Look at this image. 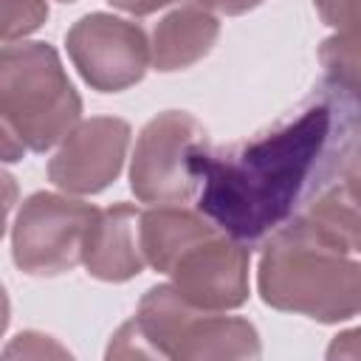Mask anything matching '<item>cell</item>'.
I'll return each instance as SVG.
<instances>
[{"label":"cell","instance_id":"6da1fadb","mask_svg":"<svg viewBox=\"0 0 361 361\" xmlns=\"http://www.w3.org/2000/svg\"><path fill=\"white\" fill-rule=\"evenodd\" d=\"M197 212L243 245H257L324 189L358 180V93L322 79L276 127L197 161Z\"/></svg>","mask_w":361,"mask_h":361},{"label":"cell","instance_id":"7a4b0ae2","mask_svg":"<svg viewBox=\"0 0 361 361\" xmlns=\"http://www.w3.org/2000/svg\"><path fill=\"white\" fill-rule=\"evenodd\" d=\"M358 180L333 183L293 220L265 237L257 288L265 305L322 324L347 322L361 307Z\"/></svg>","mask_w":361,"mask_h":361},{"label":"cell","instance_id":"3957f363","mask_svg":"<svg viewBox=\"0 0 361 361\" xmlns=\"http://www.w3.org/2000/svg\"><path fill=\"white\" fill-rule=\"evenodd\" d=\"M259 336L248 319L220 316L186 302L175 285L149 288L135 316L118 327L107 347V358H257Z\"/></svg>","mask_w":361,"mask_h":361},{"label":"cell","instance_id":"277c9868","mask_svg":"<svg viewBox=\"0 0 361 361\" xmlns=\"http://www.w3.org/2000/svg\"><path fill=\"white\" fill-rule=\"evenodd\" d=\"M82 116V99L48 42L0 48V118L31 152L59 144Z\"/></svg>","mask_w":361,"mask_h":361},{"label":"cell","instance_id":"5b68a950","mask_svg":"<svg viewBox=\"0 0 361 361\" xmlns=\"http://www.w3.org/2000/svg\"><path fill=\"white\" fill-rule=\"evenodd\" d=\"M209 147L203 124L186 110H164L144 124L130 164V189L141 203H186L197 192L195 161Z\"/></svg>","mask_w":361,"mask_h":361},{"label":"cell","instance_id":"8992f818","mask_svg":"<svg viewBox=\"0 0 361 361\" xmlns=\"http://www.w3.org/2000/svg\"><path fill=\"white\" fill-rule=\"evenodd\" d=\"M96 206L34 192L23 200L11 228L14 265L28 276H59L82 262V243Z\"/></svg>","mask_w":361,"mask_h":361},{"label":"cell","instance_id":"52a82bcc","mask_svg":"<svg viewBox=\"0 0 361 361\" xmlns=\"http://www.w3.org/2000/svg\"><path fill=\"white\" fill-rule=\"evenodd\" d=\"M68 56L79 76L99 93L138 85L149 68V42L138 23L93 11L79 17L68 37Z\"/></svg>","mask_w":361,"mask_h":361},{"label":"cell","instance_id":"ba28073f","mask_svg":"<svg viewBox=\"0 0 361 361\" xmlns=\"http://www.w3.org/2000/svg\"><path fill=\"white\" fill-rule=\"evenodd\" d=\"M251 248L220 228L186 245L169 265L175 290L203 310H234L248 302Z\"/></svg>","mask_w":361,"mask_h":361},{"label":"cell","instance_id":"9c48e42d","mask_svg":"<svg viewBox=\"0 0 361 361\" xmlns=\"http://www.w3.org/2000/svg\"><path fill=\"white\" fill-rule=\"evenodd\" d=\"M130 124L116 116L76 121L48 161V178L68 195H96L107 189L127 158Z\"/></svg>","mask_w":361,"mask_h":361},{"label":"cell","instance_id":"30bf717a","mask_svg":"<svg viewBox=\"0 0 361 361\" xmlns=\"http://www.w3.org/2000/svg\"><path fill=\"white\" fill-rule=\"evenodd\" d=\"M138 223L141 212L133 203L96 209L82 243V262L90 276L102 282H127L144 271Z\"/></svg>","mask_w":361,"mask_h":361},{"label":"cell","instance_id":"8fae6325","mask_svg":"<svg viewBox=\"0 0 361 361\" xmlns=\"http://www.w3.org/2000/svg\"><path fill=\"white\" fill-rule=\"evenodd\" d=\"M217 34L220 23L209 8L183 3L158 20L149 42V62L161 73L183 71L212 51Z\"/></svg>","mask_w":361,"mask_h":361},{"label":"cell","instance_id":"7c38bea8","mask_svg":"<svg viewBox=\"0 0 361 361\" xmlns=\"http://www.w3.org/2000/svg\"><path fill=\"white\" fill-rule=\"evenodd\" d=\"M217 226L206 220L200 212L183 209L180 203H164L149 212H141L138 223V240H141V254L144 262L152 265L158 274H166L172 259L200 240L203 234L214 231Z\"/></svg>","mask_w":361,"mask_h":361},{"label":"cell","instance_id":"4fadbf2b","mask_svg":"<svg viewBox=\"0 0 361 361\" xmlns=\"http://www.w3.org/2000/svg\"><path fill=\"white\" fill-rule=\"evenodd\" d=\"M324 82L358 93V31H338L319 48Z\"/></svg>","mask_w":361,"mask_h":361},{"label":"cell","instance_id":"5bb4252c","mask_svg":"<svg viewBox=\"0 0 361 361\" xmlns=\"http://www.w3.org/2000/svg\"><path fill=\"white\" fill-rule=\"evenodd\" d=\"M48 20L45 0H0V42L23 39Z\"/></svg>","mask_w":361,"mask_h":361},{"label":"cell","instance_id":"9a60e30c","mask_svg":"<svg viewBox=\"0 0 361 361\" xmlns=\"http://www.w3.org/2000/svg\"><path fill=\"white\" fill-rule=\"evenodd\" d=\"M319 17L338 31H358V0H313Z\"/></svg>","mask_w":361,"mask_h":361},{"label":"cell","instance_id":"2e32d148","mask_svg":"<svg viewBox=\"0 0 361 361\" xmlns=\"http://www.w3.org/2000/svg\"><path fill=\"white\" fill-rule=\"evenodd\" d=\"M3 355H68L59 344H54L51 336L42 333H20L11 347H6Z\"/></svg>","mask_w":361,"mask_h":361},{"label":"cell","instance_id":"e0dca14e","mask_svg":"<svg viewBox=\"0 0 361 361\" xmlns=\"http://www.w3.org/2000/svg\"><path fill=\"white\" fill-rule=\"evenodd\" d=\"M25 144L17 138V133L0 118V164H14V161H23L25 155Z\"/></svg>","mask_w":361,"mask_h":361},{"label":"cell","instance_id":"ac0fdd59","mask_svg":"<svg viewBox=\"0 0 361 361\" xmlns=\"http://www.w3.org/2000/svg\"><path fill=\"white\" fill-rule=\"evenodd\" d=\"M17 197H20V189H17L14 175H8L6 169H0V240H3V231H6V217L14 209Z\"/></svg>","mask_w":361,"mask_h":361},{"label":"cell","instance_id":"d6986e66","mask_svg":"<svg viewBox=\"0 0 361 361\" xmlns=\"http://www.w3.org/2000/svg\"><path fill=\"white\" fill-rule=\"evenodd\" d=\"M197 6L203 8H212V11H220L226 17H237V14H245L251 8H257L262 0H195Z\"/></svg>","mask_w":361,"mask_h":361},{"label":"cell","instance_id":"ffe728a7","mask_svg":"<svg viewBox=\"0 0 361 361\" xmlns=\"http://www.w3.org/2000/svg\"><path fill=\"white\" fill-rule=\"evenodd\" d=\"M107 3L121 8V11H127V14H133V17H147V14L164 8V6H169L175 0H107Z\"/></svg>","mask_w":361,"mask_h":361},{"label":"cell","instance_id":"44dd1931","mask_svg":"<svg viewBox=\"0 0 361 361\" xmlns=\"http://www.w3.org/2000/svg\"><path fill=\"white\" fill-rule=\"evenodd\" d=\"M8 319H11V305H8L6 288L0 285V338H3V333H6V327H8Z\"/></svg>","mask_w":361,"mask_h":361},{"label":"cell","instance_id":"7402d4cb","mask_svg":"<svg viewBox=\"0 0 361 361\" xmlns=\"http://www.w3.org/2000/svg\"><path fill=\"white\" fill-rule=\"evenodd\" d=\"M62 3H73V0H62Z\"/></svg>","mask_w":361,"mask_h":361}]
</instances>
